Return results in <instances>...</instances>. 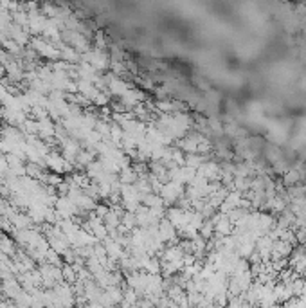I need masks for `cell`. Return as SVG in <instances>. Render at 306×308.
<instances>
[{"mask_svg": "<svg viewBox=\"0 0 306 308\" xmlns=\"http://www.w3.org/2000/svg\"><path fill=\"white\" fill-rule=\"evenodd\" d=\"M299 180V175L297 173H288V175L285 177V182L286 184H293V182H297Z\"/></svg>", "mask_w": 306, "mask_h": 308, "instance_id": "6da1fadb", "label": "cell"}]
</instances>
